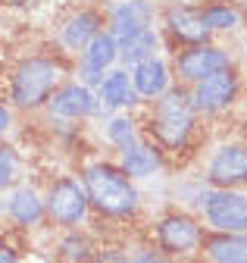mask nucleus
<instances>
[{
    "label": "nucleus",
    "instance_id": "nucleus-1",
    "mask_svg": "<svg viewBox=\"0 0 247 263\" xmlns=\"http://www.w3.org/2000/svg\"><path fill=\"white\" fill-rule=\"evenodd\" d=\"M63 53H25L7 72V104L22 113H38L47 107L50 94L66 82Z\"/></svg>",
    "mask_w": 247,
    "mask_h": 263
},
{
    "label": "nucleus",
    "instance_id": "nucleus-2",
    "mask_svg": "<svg viewBox=\"0 0 247 263\" xmlns=\"http://www.w3.org/2000/svg\"><path fill=\"white\" fill-rule=\"evenodd\" d=\"M147 119H144V138H150L163 154H178L188 147L194 128H197V110L191 104L188 88L172 85L157 101H147Z\"/></svg>",
    "mask_w": 247,
    "mask_h": 263
},
{
    "label": "nucleus",
    "instance_id": "nucleus-3",
    "mask_svg": "<svg viewBox=\"0 0 247 263\" xmlns=\"http://www.w3.org/2000/svg\"><path fill=\"white\" fill-rule=\"evenodd\" d=\"M81 185L88 194V204L104 219H129L141 207V194L135 179H129L113 160H97L81 170Z\"/></svg>",
    "mask_w": 247,
    "mask_h": 263
},
{
    "label": "nucleus",
    "instance_id": "nucleus-4",
    "mask_svg": "<svg viewBox=\"0 0 247 263\" xmlns=\"http://www.w3.org/2000/svg\"><path fill=\"white\" fill-rule=\"evenodd\" d=\"M210 232H247V194L238 188H207L197 197Z\"/></svg>",
    "mask_w": 247,
    "mask_h": 263
},
{
    "label": "nucleus",
    "instance_id": "nucleus-5",
    "mask_svg": "<svg viewBox=\"0 0 247 263\" xmlns=\"http://www.w3.org/2000/svg\"><path fill=\"white\" fill-rule=\"evenodd\" d=\"M44 210H47V219L59 229H78L88 213H91V204H88V194H85V185L81 179L75 176H59L47 185V194H44Z\"/></svg>",
    "mask_w": 247,
    "mask_h": 263
},
{
    "label": "nucleus",
    "instance_id": "nucleus-6",
    "mask_svg": "<svg viewBox=\"0 0 247 263\" xmlns=\"http://www.w3.org/2000/svg\"><path fill=\"white\" fill-rule=\"evenodd\" d=\"M153 241L166 257H191L203 245V226L184 210H169L153 222Z\"/></svg>",
    "mask_w": 247,
    "mask_h": 263
},
{
    "label": "nucleus",
    "instance_id": "nucleus-7",
    "mask_svg": "<svg viewBox=\"0 0 247 263\" xmlns=\"http://www.w3.org/2000/svg\"><path fill=\"white\" fill-rule=\"evenodd\" d=\"M222 69H232V57L229 50H222L219 44L203 41V44H191V47H181L172 57V76H178V82L184 88H191Z\"/></svg>",
    "mask_w": 247,
    "mask_h": 263
},
{
    "label": "nucleus",
    "instance_id": "nucleus-8",
    "mask_svg": "<svg viewBox=\"0 0 247 263\" xmlns=\"http://www.w3.org/2000/svg\"><path fill=\"white\" fill-rule=\"evenodd\" d=\"M210 188H241L247 185V141H225L213 151L203 173Z\"/></svg>",
    "mask_w": 247,
    "mask_h": 263
},
{
    "label": "nucleus",
    "instance_id": "nucleus-9",
    "mask_svg": "<svg viewBox=\"0 0 247 263\" xmlns=\"http://www.w3.org/2000/svg\"><path fill=\"white\" fill-rule=\"evenodd\" d=\"M47 113L56 116V119H66V122H81V119L97 116L100 104H97V94H94L91 85H85L78 79H66L63 85L50 94Z\"/></svg>",
    "mask_w": 247,
    "mask_h": 263
},
{
    "label": "nucleus",
    "instance_id": "nucleus-10",
    "mask_svg": "<svg viewBox=\"0 0 247 263\" xmlns=\"http://www.w3.org/2000/svg\"><path fill=\"white\" fill-rule=\"evenodd\" d=\"M238 91H241V85H238L235 69H222V72H216V76H210V79H203V82L188 88L194 110L203 113V116L225 113L238 101Z\"/></svg>",
    "mask_w": 247,
    "mask_h": 263
},
{
    "label": "nucleus",
    "instance_id": "nucleus-11",
    "mask_svg": "<svg viewBox=\"0 0 247 263\" xmlns=\"http://www.w3.org/2000/svg\"><path fill=\"white\" fill-rule=\"evenodd\" d=\"M107 16V31L122 41L135 35V31H144V28H153L157 22V4L153 0H113L104 10Z\"/></svg>",
    "mask_w": 247,
    "mask_h": 263
},
{
    "label": "nucleus",
    "instance_id": "nucleus-12",
    "mask_svg": "<svg viewBox=\"0 0 247 263\" xmlns=\"http://www.w3.org/2000/svg\"><path fill=\"white\" fill-rule=\"evenodd\" d=\"M107 28V16L104 10H94V7H78L72 10L63 22L56 25V47L59 53H75L97 35V31Z\"/></svg>",
    "mask_w": 247,
    "mask_h": 263
},
{
    "label": "nucleus",
    "instance_id": "nucleus-13",
    "mask_svg": "<svg viewBox=\"0 0 247 263\" xmlns=\"http://www.w3.org/2000/svg\"><path fill=\"white\" fill-rule=\"evenodd\" d=\"M116 63H119V41L104 28L78 50V82L94 88Z\"/></svg>",
    "mask_w": 247,
    "mask_h": 263
},
{
    "label": "nucleus",
    "instance_id": "nucleus-14",
    "mask_svg": "<svg viewBox=\"0 0 247 263\" xmlns=\"http://www.w3.org/2000/svg\"><path fill=\"white\" fill-rule=\"evenodd\" d=\"M163 28H166V35L178 47L203 44L213 35V31L203 25V19H200V7H194V4H169L163 10Z\"/></svg>",
    "mask_w": 247,
    "mask_h": 263
},
{
    "label": "nucleus",
    "instance_id": "nucleus-15",
    "mask_svg": "<svg viewBox=\"0 0 247 263\" xmlns=\"http://www.w3.org/2000/svg\"><path fill=\"white\" fill-rule=\"evenodd\" d=\"M4 213L13 226L19 229H35L47 219L44 210V194L35 185H13L7 191V201H4Z\"/></svg>",
    "mask_w": 247,
    "mask_h": 263
},
{
    "label": "nucleus",
    "instance_id": "nucleus-16",
    "mask_svg": "<svg viewBox=\"0 0 247 263\" xmlns=\"http://www.w3.org/2000/svg\"><path fill=\"white\" fill-rule=\"evenodd\" d=\"M94 94H97V104H100V113H119V110H132L138 107V94H135V85H132V76L126 66H113V69L94 85Z\"/></svg>",
    "mask_w": 247,
    "mask_h": 263
},
{
    "label": "nucleus",
    "instance_id": "nucleus-17",
    "mask_svg": "<svg viewBox=\"0 0 247 263\" xmlns=\"http://www.w3.org/2000/svg\"><path fill=\"white\" fill-rule=\"evenodd\" d=\"M129 76H132L138 101H157L160 94H166L172 88V79H175L172 76V63L163 60V57H150V60L132 66Z\"/></svg>",
    "mask_w": 247,
    "mask_h": 263
},
{
    "label": "nucleus",
    "instance_id": "nucleus-18",
    "mask_svg": "<svg viewBox=\"0 0 247 263\" xmlns=\"http://www.w3.org/2000/svg\"><path fill=\"white\" fill-rule=\"evenodd\" d=\"M163 166H166V154L144 135L135 144H129L126 151H119V170L129 179H147L153 173H160Z\"/></svg>",
    "mask_w": 247,
    "mask_h": 263
},
{
    "label": "nucleus",
    "instance_id": "nucleus-19",
    "mask_svg": "<svg viewBox=\"0 0 247 263\" xmlns=\"http://www.w3.org/2000/svg\"><path fill=\"white\" fill-rule=\"evenodd\" d=\"M200 248L210 263H247V232H213Z\"/></svg>",
    "mask_w": 247,
    "mask_h": 263
},
{
    "label": "nucleus",
    "instance_id": "nucleus-20",
    "mask_svg": "<svg viewBox=\"0 0 247 263\" xmlns=\"http://www.w3.org/2000/svg\"><path fill=\"white\" fill-rule=\"evenodd\" d=\"M160 31L157 28H144V31H135V35L122 38L119 41V63L126 66V69H132V66L150 60V57H160Z\"/></svg>",
    "mask_w": 247,
    "mask_h": 263
},
{
    "label": "nucleus",
    "instance_id": "nucleus-21",
    "mask_svg": "<svg viewBox=\"0 0 247 263\" xmlns=\"http://www.w3.org/2000/svg\"><path fill=\"white\" fill-rule=\"evenodd\" d=\"M200 19L210 31H232L241 25V13L229 0H207V4H200Z\"/></svg>",
    "mask_w": 247,
    "mask_h": 263
},
{
    "label": "nucleus",
    "instance_id": "nucleus-22",
    "mask_svg": "<svg viewBox=\"0 0 247 263\" xmlns=\"http://www.w3.org/2000/svg\"><path fill=\"white\" fill-rule=\"evenodd\" d=\"M141 138V128H138V119L129 116V113H116L110 116L107 122V141L116 147V151H126L129 144H135Z\"/></svg>",
    "mask_w": 247,
    "mask_h": 263
},
{
    "label": "nucleus",
    "instance_id": "nucleus-23",
    "mask_svg": "<svg viewBox=\"0 0 247 263\" xmlns=\"http://www.w3.org/2000/svg\"><path fill=\"white\" fill-rule=\"evenodd\" d=\"M19 170H22V160H19L16 147L0 141V194L10 191L13 185H19Z\"/></svg>",
    "mask_w": 247,
    "mask_h": 263
},
{
    "label": "nucleus",
    "instance_id": "nucleus-24",
    "mask_svg": "<svg viewBox=\"0 0 247 263\" xmlns=\"http://www.w3.org/2000/svg\"><path fill=\"white\" fill-rule=\"evenodd\" d=\"M66 232H69V235L59 241V254H63L69 263H81L94 248H91V241H88L85 235H78V229H66Z\"/></svg>",
    "mask_w": 247,
    "mask_h": 263
},
{
    "label": "nucleus",
    "instance_id": "nucleus-25",
    "mask_svg": "<svg viewBox=\"0 0 247 263\" xmlns=\"http://www.w3.org/2000/svg\"><path fill=\"white\" fill-rule=\"evenodd\" d=\"M81 263H129V254L119 248H94Z\"/></svg>",
    "mask_w": 247,
    "mask_h": 263
},
{
    "label": "nucleus",
    "instance_id": "nucleus-26",
    "mask_svg": "<svg viewBox=\"0 0 247 263\" xmlns=\"http://www.w3.org/2000/svg\"><path fill=\"white\" fill-rule=\"evenodd\" d=\"M129 263H172V257H166L160 248H138L129 257Z\"/></svg>",
    "mask_w": 247,
    "mask_h": 263
},
{
    "label": "nucleus",
    "instance_id": "nucleus-27",
    "mask_svg": "<svg viewBox=\"0 0 247 263\" xmlns=\"http://www.w3.org/2000/svg\"><path fill=\"white\" fill-rule=\"evenodd\" d=\"M13 107L7 104V101H0V138H7V132L13 128Z\"/></svg>",
    "mask_w": 247,
    "mask_h": 263
},
{
    "label": "nucleus",
    "instance_id": "nucleus-28",
    "mask_svg": "<svg viewBox=\"0 0 247 263\" xmlns=\"http://www.w3.org/2000/svg\"><path fill=\"white\" fill-rule=\"evenodd\" d=\"M0 263H19V251L4 238H0Z\"/></svg>",
    "mask_w": 247,
    "mask_h": 263
},
{
    "label": "nucleus",
    "instance_id": "nucleus-29",
    "mask_svg": "<svg viewBox=\"0 0 247 263\" xmlns=\"http://www.w3.org/2000/svg\"><path fill=\"white\" fill-rule=\"evenodd\" d=\"M244 128H247V113H244Z\"/></svg>",
    "mask_w": 247,
    "mask_h": 263
},
{
    "label": "nucleus",
    "instance_id": "nucleus-30",
    "mask_svg": "<svg viewBox=\"0 0 247 263\" xmlns=\"http://www.w3.org/2000/svg\"><path fill=\"white\" fill-rule=\"evenodd\" d=\"M0 210H4V201H0Z\"/></svg>",
    "mask_w": 247,
    "mask_h": 263
},
{
    "label": "nucleus",
    "instance_id": "nucleus-31",
    "mask_svg": "<svg viewBox=\"0 0 247 263\" xmlns=\"http://www.w3.org/2000/svg\"><path fill=\"white\" fill-rule=\"evenodd\" d=\"M200 4H203V0H200Z\"/></svg>",
    "mask_w": 247,
    "mask_h": 263
}]
</instances>
